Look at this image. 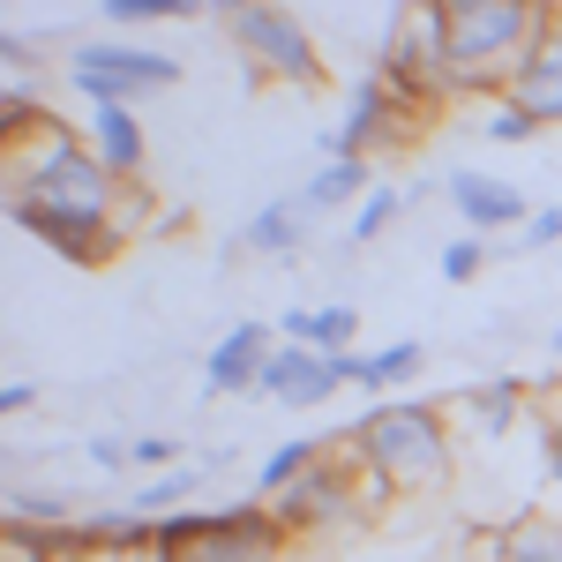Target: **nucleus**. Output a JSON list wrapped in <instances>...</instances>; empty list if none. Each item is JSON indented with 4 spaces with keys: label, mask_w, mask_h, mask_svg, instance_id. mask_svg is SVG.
Segmentation results:
<instances>
[{
    "label": "nucleus",
    "mask_w": 562,
    "mask_h": 562,
    "mask_svg": "<svg viewBox=\"0 0 562 562\" xmlns=\"http://www.w3.org/2000/svg\"><path fill=\"white\" fill-rule=\"evenodd\" d=\"M368 188H375V166H368V158H330V166L301 188V211H346V203L360 211Z\"/></svg>",
    "instance_id": "dca6fc26"
},
{
    "label": "nucleus",
    "mask_w": 562,
    "mask_h": 562,
    "mask_svg": "<svg viewBox=\"0 0 562 562\" xmlns=\"http://www.w3.org/2000/svg\"><path fill=\"white\" fill-rule=\"evenodd\" d=\"M352 330H360V307H285V323H278L285 346L315 352H352Z\"/></svg>",
    "instance_id": "2eb2a0df"
},
{
    "label": "nucleus",
    "mask_w": 562,
    "mask_h": 562,
    "mask_svg": "<svg viewBox=\"0 0 562 562\" xmlns=\"http://www.w3.org/2000/svg\"><path fill=\"white\" fill-rule=\"evenodd\" d=\"M480 262H487V240L465 233V240H450V248H442V278H450V285H465V278H480Z\"/></svg>",
    "instance_id": "cd10ccee"
},
{
    "label": "nucleus",
    "mask_w": 562,
    "mask_h": 562,
    "mask_svg": "<svg viewBox=\"0 0 562 562\" xmlns=\"http://www.w3.org/2000/svg\"><path fill=\"white\" fill-rule=\"evenodd\" d=\"M450 203L473 233H525V217H532V203L510 180H487V173H450Z\"/></svg>",
    "instance_id": "ddd939ff"
},
{
    "label": "nucleus",
    "mask_w": 562,
    "mask_h": 562,
    "mask_svg": "<svg viewBox=\"0 0 562 562\" xmlns=\"http://www.w3.org/2000/svg\"><path fill=\"white\" fill-rule=\"evenodd\" d=\"M188 562H278V548H262V540H203Z\"/></svg>",
    "instance_id": "c85d7f7f"
},
{
    "label": "nucleus",
    "mask_w": 562,
    "mask_h": 562,
    "mask_svg": "<svg viewBox=\"0 0 562 562\" xmlns=\"http://www.w3.org/2000/svg\"><path fill=\"white\" fill-rule=\"evenodd\" d=\"M270 330L262 323H233L225 338L211 346V360H203V397H233V390H256L262 383V360H270Z\"/></svg>",
    "instance_id": "9b49d317"
},
{
    "label": "nucleus",
    "mask_w": 562,
    "mask_h": 562,
    "mask_svg": "<svg viewBox=\"0 0 562 562\" xmlns=\"http://www.w3.org/2000/svg\"><path fill=\"white\" fill-rule=\"evenodd\" d=\"M548 487L562 495V413L548 420Z\"/></svg>",
    "instance_id": "72a5a7b5"
},
{
    "label": "nucleus",
    "mask_w": 562,
    "mask_h": 562,
    "mask_svg": "<svg viewBox=\"0 0 562 562\" xmlns=\"http://www.w3.org/2000/svg\"><path fill=\"white\" fill-rule=\"evenodd\" d=\"M8 217L23 225V233H38L45 248L60 262H113L121 248H128V233L121 225H105V217H76V211H45V203H8Z\"/></svg>",
    "instance_id": "1a4fd4ad"
},
{
    "label": "nucleus",
    "mask_w": 562,
    "mask_h": 562,
    "mask_svg": "<svg viewBox=\"0 0 562 562\" xmlns=\"http://www.w3.org/2000/svg\"><path fill=\"white\" fill-rule=\"evenodd\" d=\"M0 60H8V76H15V83H38V38L0 31Z\"/></svg>",
    "instance_id": "c756f323"
},
{
    "label": "nucleus",
    "mask_w": 562,
    "mask_h": 562,
    "mask_svg": "<svg viewBox=\"0 0 562 562\" xmlns=\"http://www.w3.org/2000/svg\"><path fill=\"white\" fill-rule=\"evenodd\" d=\"M8 525H68V510L45 487H8Z\"/></svg>",
    "instance_id": "bb28decb"
},
{
    "label": "nucleus",
    "mask_w": 562,
    "mask_h": 562,
    "mask_svg": "<svg viewBox=\"0 0 562 562\" xmlns=\"http://www.w3.org/2000/svg\"><path fill=\"white\" fill-rule=\"evenodd\" d=\"M68 83L83 90L90 105H135L143 90H173L180 60L158 45H128V38H83L68 53Z\"/></svg>",
    "instance_id": "39448f33"
},
{
    "label": "nucleus",
    "mask_w": 562,
    "mask_h": 562,
    "mask_svg": "<svg viewBox=\"0 0 562 562\" xmlns=\"http://www.w3.org/2000/svg\"><path fill=\"white\" fill-rule=\"evenodd\" d=\"M0 562H45V555H31V548H23V540L8 532V540H0Z\"/></svg>",
    "instance_id": "c9c22d12"
},
{
    "label": "nucleus",
    "mask_w": 562,
    "mask_h": 562,
    "mask_svg": "<svg viewBox=\"0 0 562 562\" xmlns=\"http://www.w3.org/2000/svg\"><path fill=\"white\" fill-rule=\"evenodd\" d=\"M76 525H83L90 555H150V532H158L150 518H135V510H90Z\"/></svg>",
    "instance_id": "a211bd4d"
},
{
    "label": "nucleus",
    "mask_w": 562,
    "mask_h": 562,
    "mask_svg": "<svg viewBox=\"0 0 562 562\" xmlns=\"http://www.w3.org/2000/svg\"><path fill=\"white\" fill-rule=\"evenodd\" d=\"M8 188H15L8 203H45V211L105 217V225H121V203H128V188L90 158L83 128H60V121H45L31 143L8 150Z\"/></svg>",
    "instance_id": "f03ea898"
},
{
    "label": "nucleus",
    "mask_w": 562,
    "mask_h": 562,
    "mask_svg": "<svg viewBox=\"0 0 562 562\" xmlns=\"http://www.w3.org/2000/svg\"><path fill=\"white\" fill-rule=\"evenodd\" d=\"M562 240V203H532V217H525L518 248H555Z\"/></svg>",
    "instance_id": "7c9ffc66"
},
{
    "label": "nucleus",
    "mask_w": 562,
    "mask_h": 562,
    "mask_svg": "<svg viewBox=\"0 0 562 562\" xmlns=\"http://www.w3.org/2000/svg\"><path fill=\"white\" fill-rule=\"evenodd\" d=\"M375 76L397 90L405 113L450 98V23H442V0H405V8H390L383 31H375Z\"/></svg>",
    "instance_id": "7ed1b4c3"
},
{
    "label": "nucleus",
    "mask_w": 562,
    "mask_h": 562,
    "mask_svg": "<svg viewBox=\"0 0 562 562\" xmlns=\"http://www.w3.org/2000/svg\"><path fill=\"white\" fill-rule=\"evenodd\" d=\"M225 31H233V45L256 60L262 76H278V83H301V90L323 83V53H315V38H307V23L293 15V8H262V0H240V8H225Z\"/></svg>",
    "instance_id": "423d86ee"
},
{
    "label": "nucleus",
    "mask_w": 562,
    "mask_h": 562,
    "mask_svg": "<svg viewBox=\"0 0 562 562\" xmlns=\"http://www.w3.org/2000/svg\"><path fill=\"white\" fill-rule=\"evenodd\" d=\"M352 442L375 458V473H383L390 487H442V480H450V428H442V413L420 405V397L375 405Z\"/></svg>",
    "instance_id": "20e7f679"
},
{
    "label": "nucleus",
    "mask_w": 562,
    "mask_h": 562,
    "mask_svg": "<svg viewBox=\"0 0 562 562\" xmlns=\"http://www.w3.org/2000/svg\"><path fill=\"white\" fill-rule=\"evenodd\" d=\"M135 465L143 473H173V442L166 435H135Z\"/></svg>",
    "instance_id": "473e14b6"
},
{
    "label": "nucleus",
    "mask_w": 562,
    "mask_h": 562,
    "mask_svg": "<svg viewBox=\"0 0 562 562\" xmlns=\"http://www.w3.org/2000/svg\"><path fill=\"white\" fill-rule=\"evenodd\" d=\"M83 458L98 465V473H121V465H135V442H121V435H90Z\"/></svg>",
    "instance_id": "2f4dec72"
},
{
    "label": "nucleus",
    "mask_w": 562,
    "mask_h": 562,
    "mask_svg": "<svg viewBox=\"0 0 562 562\" xmlns=\"http://www.w3.org/2000/svg\"><path fill=\"white\" fill-rule=\"evenodd\" d=\"M397 121H405L397 90H390L375 68H360L352 90H346V121H338V128H323V166H330V158H368Z\"/></svg>",
    "instance_id": "6e6552de"
},
{
    "label": "nucleus",
    "mask_w": 562,
    "mask_h": 562,
    "mask_svg": "<svg viewBox=\"0 0 562 562\" xmlns=\"http://www.w3.org/2000/svg\"><path fill=\"white\" fill-rule=\"evenodd\" d=\"M31 397H38L31 383H8V390H0V413H31Z\"/></svg>",
    "instance_id": "f704fd0d"
},
{
    "label": "nucleus",
    "mask_w": 562,
    "mask_h": 562,
    "mask_svg": "<svg viewBox=\"0 0 562 562\" xmlns=\"http://www.w3.org/2000/svg\"><path fill=\"white\" fill-rule=\"evenodd\" d=\"M240 248H256V256H293L301 248V203H262L248 217V233H240Z\"/></svg>",
    "instance_id": "aec40b11"
},
{
    "label": "nucleus",
    "mask_w": 562,
    "mask_h": 562,
    "mask_svg": "<svg viewBox=\"0 0 562 562\" xmlns=\"http://www.w3.org/2000/svg\"><path fill=\"white\" fill-rule=\"evenodd\" d=\"M510 98H518V105L532 113V121H540V128H562V8L548 15L540 45L525 53V68L510 76Z\"/></svg>",
    "instance_id": "9d476101"
},
{
    "label": "nucleus",
    "mask_w": 562,
    "mask_h": 562,
    "mask_svg": "<svg viewBox=\"0 0 562 562\" xmlns=\"http://www.w3.org/2000/svg\"><path fill=\"white\" fill-rule=\"evenodd\" d=\"M405 211V188H368V203L352 211V240H375V233H390V217Z\"/></svg>",
    "instance_id": "a878e982"
},
{
    "label": "nucleus",
    "mask_w": 562,
    "mask_h": 562,
    "mask_svg": "<svg viewBox=\"0 0 562 562\" xmlns=\"http://www.w3.org/2000/svg\"><path fill=\"white\" fill-rule=\"evenodd\" d=\"M45 121H53V113L38 105V83H15V76H8V83H0V143L15 150V143H31Z\"/></svg>",
    "instance_id": "4be33fe9"
},
{
    "label": "nucleus",
    "mask_w": 562,
    "mask_h": 562,
    "mask_svg": "<svg viewBox=\"0 0 562 562\" xmlns=\"http://www.w3.org/2000/svg\"><path fill=\"white\" fill-rule=\"evenodd\" d=\"M525 413V383H510V375H495V383H473L458 390V428L480 435V442H495V435L510 428Z\"/></svg>",
    "instance_id": "4468645a"
},
{
    "label": "nucleus",
    "mask_w": 562,
    "mask_h": 562,
    "mask_svg": "<svg viewBox=\"0 0 562 562\" xmlns=\"http://www.w3.org/2000/svg\"><path fill=\"white\" fill-rule=\"evenodd\" d=\"M270 510H278V525H285V540H293V532H330V525L368 518V510H360V487L346 480L338 458H323L307 480H293L285 495H270Z\"/></svg>",
    "instance_id": "0eeeda50"
},
{
    "label": "nucleus",
    "mask_w": 562,
    "mask_h": 562,
    "mask_svg": "<svg viewBox=\"0 0 562 562\" xmlns=\"http://www.w3.org/2000/svg\"><path fill=\"white\" fill-rule=\"evenodd\" d=\"M555 8L540 0H442L450 23V98H503Z\"/></svg>",
    "instance_id": "f257e3e1"
},
{
    "label": "nucleus",
    "mask_w": 562,
    "mask_h": 562,
    "mask_svg": "<svg viewBox=\"0 0 562 562\" xmlns=\"http://www.w3.org/2000/svg\"><path fill=\"white\" fill-rule=\"evenodd\" d=\"M315 465H323V442H278V450L262 458V473H256L262 503H270V495H285L293 480H307V473H315Z\"/></svg>",
    "instance_id": "5701e85b"
},
{
    "label": "nucleus",
    "mask_w": 562,
    "mask_h": 562,
    "mask_svg": "<svg viewBox=\"0 0 562 562\" xmlns=\"http://www.w3.org/2000/svg\"><path fill=\"white\" fill-rule=\"evenodd\" d=\"M480 135H487V143H525V135H540V121H532L518 98L503 90V98H487V105H480Z\"/></svg>",
    "instance_id": "393cba45"
},
{
    "label": "nucleus",
    "mask_w": 562,
    "mask_h": 562,
    "mask_svg": "<svg viewBox=\"0 0 562 562\" xmlns=\"http://www.w3.org/2000/svg\"><path fill=\"white\" fill-rule=\"evenodd\" d=\"M503 562H562V510H525L495 532Z\"/></svg>",
    "instance_id": "f3484780"
},
{
    "label": "nucleus",
    "mask_w": 562,
    "mask_h": 562,
    "mask_svg": "<svg viewBox=\"0 0 562 562\" xmlns=\"http://www.w3.org/2000/svg\"><path fill=\"white\" fill-rule=\"evenodd\" d=\"M203 473H217V465H173V473H150L128 495V510H135V518H150V525L173 518V510H188V495L203 487Z\"/></svg>",
    "instance_id": "6ab92c4d"
},
{
    "label": "nucleus",
    "mask_w": 562,
    "mask_h": 562,
    "mask_svg": "<svg viewBox=\"0 0 562 562\" xmlns=\"http://www.w3.org/2000/svg\"><path fill=\"white\" fill-rule=\"evenodd\" d=\"M420 360H428V352L413 346V338H397V346H383V352H352V383L390 390V383H405V375H420Z\"/></svg>",
    "instance_id": "412c9836"
},
{
    "label": "nucleus",
    "mask_w": 562,
    "mask_h": 562,
    "mask_svg": "<svg viewBox=\"0 0 562 562\" xmlns=\"http://www.w3.org/2000/svg\"><path fill=\"white\" fill-rule=\"evenodd\" d=\"M548 346H555V352H562V323H555V338H548Z\"/></svg>",
    "instance_id": "e433bc0d"
},
{
    "label": "nucleus",
    "mask_w": 562,
    "mask_h": 562,
    "mask_svg": "<svg viewBox=\"0 0 562 562\" xmlns=\"http://www.w3.org/2000/svg\"><path fill=\"white\" fill-rule=\"evenodd\" d=\"M83 143H90V158L105 166V173L121 180H143V166H150V143H143V121H135V105H90V128H83Z\"/></svg>",
    "instance_id": "f8f14e48"
},
{
    "label": "nucleus",
    "mask_w": 562,
    "mask_h": 562,
    "mask_svg": "<svg viewBox=\"0 0 562 562\" xmlns=\"http://www.w3.org/2000/svg\"><path fill=\"white\" fill-rule=\"evenodd\" d=\"M98 15H105L113 31H143V23H180V15H195V0H98Z\"/></svg>",
    "instance_id": "b1692460"
}]
</instances>
